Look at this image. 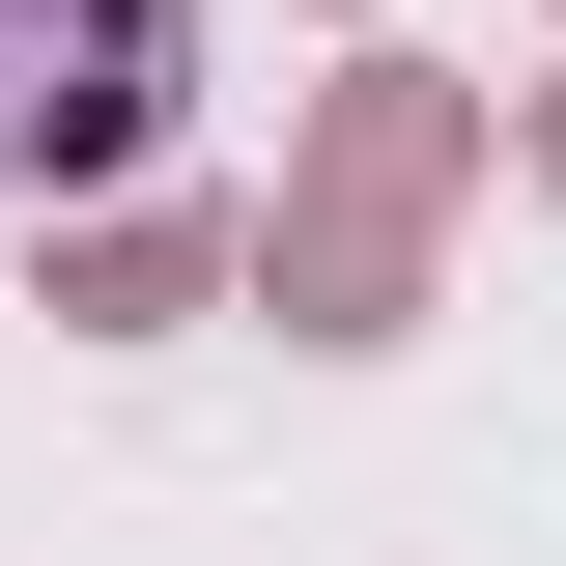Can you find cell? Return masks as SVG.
<instances>
[{"label":"cell","mask_w":566,"mask_h":566,"mask_svg":"<svg viewBox=\"0 0 566 566\" xmlns=\"http://www.w3.org/2000/svg\"><path fill=\"white\" fill-rule=\"evenodd\" d=\"M199 85V0H0V170L57 199V170H142Z\"/></svg>","instance_id":"obj_1"},{"label":"cell","mask_w":566,"mask_h":566,"mask_svg":"<svg viewBox=\"0 0 566 566\" xmlns=\"http://www.w3.org/2000/svg\"><path fill=\"white\" fill-rule=\"evenodd\" d=\"M57 312H114V340H142V312H199V227H85V255H57Z\"/></svg>","instance_id":"obj_2"}]
</instances>
